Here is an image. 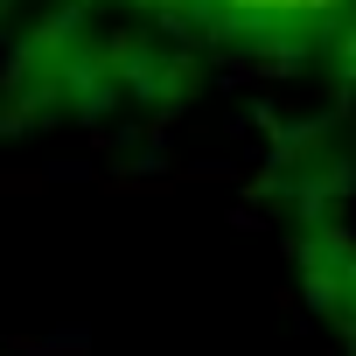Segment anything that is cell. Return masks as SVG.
Wrapping results in <instances>:
<instances>
[{"instance_id":"obj_1","label":"cell","mask_w":356,"mask_h":356,"mask_svg":"<svg viewBox=\"0 0 356 356\" xmlns=\"http://www.w3.org/2000/svg\"><path fill=\"white\" fill-rule=\"evenodd\" d=\"M238 15H259V22H307V15H328L342 0H231Z\"/></svg>"}]
</instances>
